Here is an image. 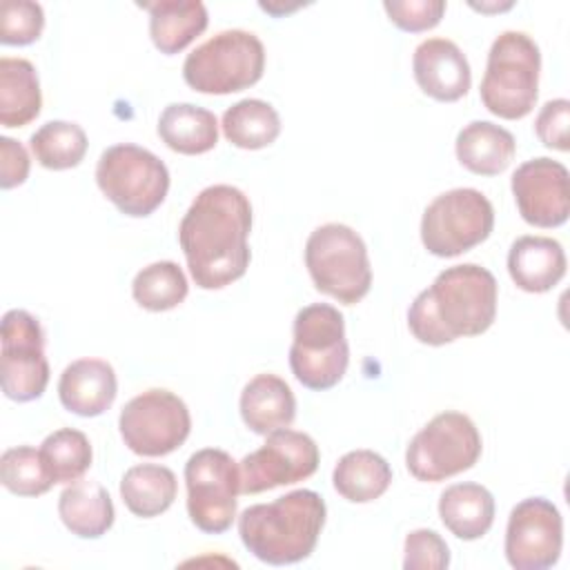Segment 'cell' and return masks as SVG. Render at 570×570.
Returning <instances> with one entry per match:
<instances>
[{
    "mask_svg": "<svg viewBox=\"0 0 570 570\" xmlns=\"http://www.w3.org/2000/svg\"><path fill=\"white\" fill-rule=\"evenodd\" d=\"M503 548L517 570L552 568L563 548V519L557 505L543 497L519 501L508 517Z\"/></svg>",
    "mask_w": 570,
    "mask_h": 570,
    "instance_id": "9a60e30c",
    "label": "cell"
},
{
    "mask_svg": "<svg viewBox=\"0 0 570 570\" xmlns=\"http://www.w3.org/2000/svg\"><path fill=\"white\" fill-rule=\"evenodd\" d=\"M325 517L323 497L301 488L272 503L245 508L238 517V534L243 546L263 563H298L314 552Z\"/></svg>",
    "mask_w": 570,
    "mask_h": 570,
    "instance_id": "3957f363",
    "label": "cell"
},
{
    "mask_svg": "<svg viewBox=\"0 0 570 570\" xmlns=\"http://www.w3.org/2000/svg\"><path fill=\"white\" fill-rule=\"evenodd\" d=\"M185 272L174 261H156L142 267L131 283L134 301L149 312H167L187 298Z\"/></svg>",
    "mask_w": 570,
    "mask_h": 570,
    "instance_id": "4dcf8cb0",
    "label": "cell"
},
{
    "mask_svg": "<svg viewBox=\"0 0 570 570\" xmlns=\"http://www.w3.org/2000/svg\"><path fill=\"white\" fill-rule=\"evenodd\" d=\"M45 11L31 0H4L0 4V42L24 47L40 38Z\"/></svg>",
    "mask_w": 570,
    "mask_h": 570,
    "instance_id": "836d02e7",
    "label": "cell"
},
{
    "mask_svg": "<svg viewBox=\"0 0 570 570\" xmlns=\"http://www.w3.org/2000/svg\"><path fill=\"white\" fill-rule=\"evenodd\" d=\"M459 163L479 176H497L505 171L517 154L514 136L490 120L468 122L454 140Z\"/></svg>",
    "mask_w": 570,
    "mask_h": 570,
    "instance_id": "44dd1931",
    "label": "cell"
},
{
    "mask_svg": "<svg viewBox=\"0 0 570 570\" xmlns=\"http://www.w3.org/2000/svg\"><path fill=\"white\" fill-rule=\"evenodd\" d=\"M178 481L167 465L138 463L120 479V497L127 510L140 519H154L167 512L176 499Z\"/></svg>",
    "mask_w": 570,
    "mask_h": 570,
    "instance_id": "4316f807",
    "label": "cell"
},
{
    "mask_svg": "<svg viewBox=\"0 0 570 570\" xmlns=\"http://www.w3.org/2000/svg\"><path fill=\"white\" fill-rule=\"evenodd\" d=\"M332 483L345 501L370 503L387 492L392 483V468L374 450H352L334 465Z\"/></svg>",
    "mask_w": 570,
    "mask_h": 570,
    "instance_id": "83f0119b",
    "label": "cell"
},
{
    "mask_svg": "<svg viewBox=\"0 0 570 570\" xmlns=\"http://www.w3.org/2000/svg\"><path fill=\"white\" fill-rule=\"evenodd\" d=\"M58 514L65 528L80 539H98L114 525L116 510L105 485L78 479L58 499Z\"/></svg>",
    "mask_w": 570,
    "mask_h": 570,
    "instance_id": "603a6c76",
    "label": "cell"
},
{
    "mask_svg": "<svg viewBox=\"0 0 570 570\" xmlns=\"http://www.w3.org/2000/svg\"><path fill=\"white\" fill-rule=\"evenodd\" d=\"M570 102L566 98L548 100L534 120V134L537 138L548 147L557 151L570 149Z\"/></svg>",
    "mask_w": 570,
    "mask_h": 570,
    "instance_id": "8d00e7d4",
    "label": "cell"
},
{
    "mask_svg": "<svg viewBox=\"0 0 570 570\" xmlns=\"http://www.w3.org/2000/svg\"><path fill=\"white\" fill-rule=\"evenodd\" d=\"M494 227V207L485 194L456 187L439 194L421 216V243L439 258H454L481 245Z\"/></svg>",
    "mask_w": 570,
    "mask_h": 570,
    "instance_id": "30bf717a",
    "label": "cell"
},
{
    "mask_svg": "<svg viewBox=\"0 0 570 570\" xmlns=\"http://www.w3.org/2000/svg\"><path fill=\"white\" fill-rule=\"evenodd\" d=\"M156 129L160 140L171 151L185 156L205 154L218 142V120L214 111L191 102L167 105L158 118Z\"/></svg>",
    "mask_w": 570,
    "mask_h": 570,
    "instance_id": "d4e9b609",
    "label": "cell"
},
{
    "mask_svg": "<svg viewBox=\"0 0 570 570\" xmlns=\"http://www.w3.org/2000/svg\"><path fill=\"white\" fill-rule=\"evenodd\" d=\"M305 267L314 287L343 305H356L372 287L367 247L343 223H325L307 236Z\"/></svg>",
    "mask_w": 570,
    "mask_h": 570,
    "instance_id": "8992f818",
    "label": "cell"
},
{
    "mask_svg": "<svg viewBox=\"0 0 570 570\" xmlns=\"http://www.w3.org/2000/svg\"><path fill=\"white\" fill-rule=\"evenodd\" d=\"M140 7L149 13L151 42L165 56H174L191 45L209 22L200 0H158Z\"/></svg>",
    "mask_w": 570,
    "mask_h": 570,
    "instance_id": "7402d4cb",
    "label": "cell"
},
{
    "mask_svg": "<svg viewBox=\"0 0 570 570\" xmlns=\"http://www.w3.org/2000/svg\"><path fill=\"white\" fill-rule=\"evenodd\" d=\"M252 203L232 185L205 187L178 225V243L200 289H223L245 276L252 249Z\"/></svg>",
    "mask_w": 570,
    "mask_h": 570,
    "instance_id": "6da1fadb",
    "label": "cell"
},
{
    "mask_svg": "<svg viewBox=\"0 0 570 570\" xmlns=\"http://www.w3.org/2000/svg\"><path fill=\"white\" fill-rule=\"evenodd\" d=\"M521 218L534 227H559L570 216V178L566 165L548 156L525 160L510 180Z\"/></svg>",
    "mask_w": 570,
    "mask_h": 570,
    "instance_id": "2e32d148",
    "label": "cell"
},
{
    "mask_svg": "<svg viewBox=\"0 0 570 570\" xmlns=\"http://www.w3.org/2000/svg\"><path fill=\"white\" fill-rule=\"evenodd\" d=\"M96 183L120 214L145 218L163 205L169 191V169L149 149L120 142L100 154Z\"/></svg>",
    "mask_w": 570,
    "mask_h": 570,
    "instance_id": "ba28073f",
    "label": "cell"
},
{
    "mask_svg": "<svg viewBox=\"0 0 570 570\" xmlns=\"http://www.w3.org/2000/svg\"><path fill=\"white\" fill-rule=\"evenodd\" d=\"M118 381L111 363L102 358H78L69 363L58 381V399L78 416H100L111 407Z\"/></svg>",
    "mask_w": 570,
    "mask_h": 570,
    "instance_id": "ac0fdd59",
    "label": "cell"
},
{
    "mask_svg": "<svg viewBox=\"0 0 570 570\" xmlns=\"http://www.w3.org/2000/svg\"><path fill=\"white\" fill-rule=\"evenodd\" d=\"M347 363L350 347L343 314L330 303H312L298 309L289 347V367L296 381L307 390H330L343 379Z\"/></svg>",
    "mask_w": 570,
    "mask_h": 570,
    "instance_id": "5b68a950",
    "label": "cell"
},
{
    "mask_svg": "<svg viewBox=\"0 0 570 570\" xmlns=\"http://www.w3.org/2000/svg\"><path fill=\"white\" fill-rule=\"evenodd\" d=\"M483 450L474 421L463 412H441L430 419L405 450V468L416 481L439 483L470 470Z\"/></svg>",
    "mask_w": 570,
    "mask_h": 570,
    "instance_id": "9c48e42d",
    "label": "cell"
},
{
    "mask_svg": "<svg viewBox=\"0 0 570 570\" xmlns=\"http://www.w3.org/2000/svg\"><path fill=\"white\" fill-rule=\"evenodd\" d=\"M40 454L53 483H73L82 479L94 459L87 434L73 428H60L51 432L42 441Z\"/></svg>",
    "mask_w": 570,
    "mask_h": 570,
    "instance_id": "1f68e13d",
    "label": "cell"
},
{
    "mask_svg": "<svg viewBox=\"0 0 570 570\" xmlns=\"http://www.w3.org/2000/svg\"><path fill=\"white\" fill-rule=\"evenodd\" d=\"M0 481L18 497H40L53 485L40 450L31 445H18L2 452Z\"/></svg>",
    "mask_w": 570,
    "mask_h": 570,
    "instance_id": "d6a6232c",
    "label": "cell"
},
{
    "mask_svg": "<svg viewBox=\"0 0 570 570\" xmlns=\"http://www.w3.org/2000/svg\"><path fill=\"white\" fill-rule=\"evenodd\" d=\"M387 18L403 31L419 33L436 27L445 13L443 0H385Z\"/></svg>",
    "mask_w": 570,
    "mask_h": 570,
    "instance_id": "d590c367",
    "label": "cell"
},
{
    "mask_svg": "<svg viewBox=\"0 0 570 570\" xmlns=\"http://www.w3.org/2000/svg\"><path fill=\"white\" fill-rule=\"evenodd\" d=\"M412 73L419 89L439 102H454L463 98L472 85V71L465 53L448 38L423 40L414 49Z\"/></svg>",
    "mask_w": 570,
    "mask_h": 570,
    "instance_id": "e0dca14e",
    "label": "cell"
},
{
    "mask_svg": "<svg viewBox=\"0 0 570 570\" xmlns=\"http://www.w3.org/2000/svg\"><path fill=\"white\" fill-rule=\"evenodd\" d=\"M220 127L234 147L263 149L278 138L281 118L269 102L261 98H245L225 109Z\"/></svg>",
    "mask_w": 570,
    "mask_h": 570,
    "instance_id": "f1b7e54d",
    "label": "cell"
},
{
    "mask_svg": "<svg viewBox=\"0 0 570 570\" xmlns=\"http://www.w3.org/2000/svg\"><path fill=\"white\" fill-rule=\"evenodd\" d=\"M439 517L456 539H481L494 523V497L481 483H454L439 497Z\"/></svg>",
    "mask_w": 570,
    "mask_h": 570,
    "instance_id": "cb8c5ba5",
    "label": "cell"
},
{
    "mask_svg": "<svg viewBox=\"0 0 570 570\" xmlns=\"http://www.w3.org/2000/svg\"><path fill=\"white\" fill-rule=\"evenodd\" d=\"M566 252L550 236H521L510 245L508 272L528 294L550 292L566 276Z\"/></svg>",
    "mask_w": 570,
    "mask_h": 570,
    "instance_id": "d6986e66",
    "label": "cell"
},
{
    "mask_svg": "<svg viewBox=\"0 0 570 570\" xmlns=\"http://www.w3.org/2000/svg\"><path fill=\"white\" fill-rule=\"evenodd\" d=\"M0 381L7 399L27 403L40 399L49 383L45 332L27 309H9L0 325Z\"/></svg>",
    "mask_w": 570,
    "mask_h": 570,
    "instance_id": "4fadbf2b",
    "label": "cell"
},
{
    "mask_svg": "<svg viewBox=\"0 0 570 570\" xmlns=\"http://www.w3.org/2000/svg\"><path fill=\"white\" fill-rule=\"evenodd\" d=\"M87 145L85 129L69 120H49L29 138L38 165L53 171L78 167L87 154Z\"/></svg>",
    "mask_w": 570,
    "mask_h": 570,
    "instance_id": "f546056e",
    "label": "cell"
},
{
    "mask_svg": "<svg viewBox=\"0 0 570 570\" xmlns=\"http://www.w3.org/2000/svg\"><path fill=\"white\" fill-rule=\"evenodd\" d=\"M187 514L207 534H223L236 519L240 494V468L218 448H203L185 463Z\"/></svg>",
    "mask_w": 570,
    "mask_h": 570,
    "instance_id": "8fae6325",
    "label": "cell"
},
{
    "mask_svg": "<svg viewBox=\"0 0 570 570\" xmlns=\"http://www.w3.org/2000/svg\"><path fill=\"white\" fill-rule=\"evenodd\" d=\"M29 167L31 160L27 149L13 138L0 136V187L13 189L22 185L29 176Z\"/></svg>",
    "mask_w": 570,
    "mask_h": 570,
    "instance_id": "74e56055",
    "label": "cell"
},
{
    "mask_svg": "<svg viewBox=\"0 0 570 570\" xmlns=\"http://www.w3.org/2000/svg\"><path fill=\"white\" fill-rule=\"evenodd\" d=\"M265 47L256 33L227 29L198 45L183 62L185 82L198 94H236L263 78Z\"/></svg>",
    "mask_w": 570,
    "mask_h": 570,
    "instance_id": "52a82bcc",
    "label": "cell"
},
{
    "mask_svg": "<svg viewBox=\"0 0 570 570\" xmlns=\"http://www.w3.org/2000/svg\"><path fill=\"white\" fill-rule=\"evenodd\" d=\"M497 296L499 285L490 269L476 263L445 267L412 301L407 327L419 343L434 347L479 336L494 323Z\"/></svg>",
    "mask_w": 570,
    "mask_h": 570,
    "instance_id": "7a4b0ae2",
    "label": "cell"
},
{
    "mask_svg": "<svg viewBox=\"0 0 570 570\" xmlns=\"http://www.w3.org/2000/svg\"><path fill=\"white\" fill-rule=\"evenodd\" d=\"M450 566V548L434 530L419 528L405 537L403 568L405 570H443Z\"/></svg>",
    "mask_w": 570,
    "mask_h": 570,
    "instance_id": "e575fe53",
    "label": "cell"
},
{
    "mask_svg": "<svg viewBox=\"0 0 570 570\" xmlns=\"http://www.w3.org/2000/svg\"><path fill=\"white\" fill-rule=\"evenodd\" d=\"M42 94L36 67L27 58H0V125L24 127L40 114Z\"/></svg>",
    "mask_w": 570,
    "mask_h": 570,
    "instance_id": "484cf974",
    "label": "cell"
},
{
    "mask_svg": "<svg viewBox=\"0 0 570 570\" xmlns=\"http://www.w3.org/2000/svg\"><path fill=\"white\" fill-rule=\"evenodd\" d=\"M541 53L539 45L523 31H503L488 51V65L481 80L483 107L503 118H525L539 96Z\"/></svg>",
    "mask_w": 570,
    "mask_h": 570,
    "instance_id": "277c9868",
    "label": "cell"
},
{
    "mask_svg": "<svg viewBox=\"0 0 570 570\" xmlns=\"http://www.w3.org/2000/svg\"><path fill=\"white\" fill-rule=\"evenodd\" d=\"M118 430L134 454L165 456L187 441L191 416L178 394L154 387L125 403Z\"/></svg>",
    "mask_w": 570,
    "mask_h": 570,
    "instance_id": "7c38bea8",
    "label": "cell"
},
{
    "mask_svg": "<svg viewBox=\"0 0 570 570\" xmlns=\"http://www.w3.org/2000/svg\"><path fill=\"white\" fill-rule=\"evenodd\" d=\"M472 9H479V11H483V13H490V11H505V9H510L512 7V2H505V4H470Z\"/></svg>",
    "mask_w": 570,
    "mask_h": 570,
    "instance_id": "f35d334b",
    "label": "cell"
},
{
    "mask_svg": "<svg viewBox=\"0 0 570 570\" xmlns=\"http://www.w3.org/2000/svg\"><path fill=\"white\" fill-rule=\"evenodd\" d=\"M243 423L267 436L281 428H289L296 416V399L292 387L276 374H256L240 392Z\"/></svg>",
    "mask_w": 570,
    "mask_h": 570,
    "instance_id": "ffe728a7",
    "label": "cell"
},
{
    "mask_svg": "<svg viewBox=\"0 0 570 570\" xmlns=\"http://www.w3.org/2000/svg\"><path fill=\"white\" fill-rule=\"evenodd\" d=\"M321 461L316 441L289 428L269 432L265 443L252 454L243 456L240 468V492L258 494L281 485H292L309 479Z\"/></svg>",
    "mask_w": 570,
    "mask_h": 570,
    "instance_id": "5bb4252c",
    "label": "cell"
}]
</instances>
